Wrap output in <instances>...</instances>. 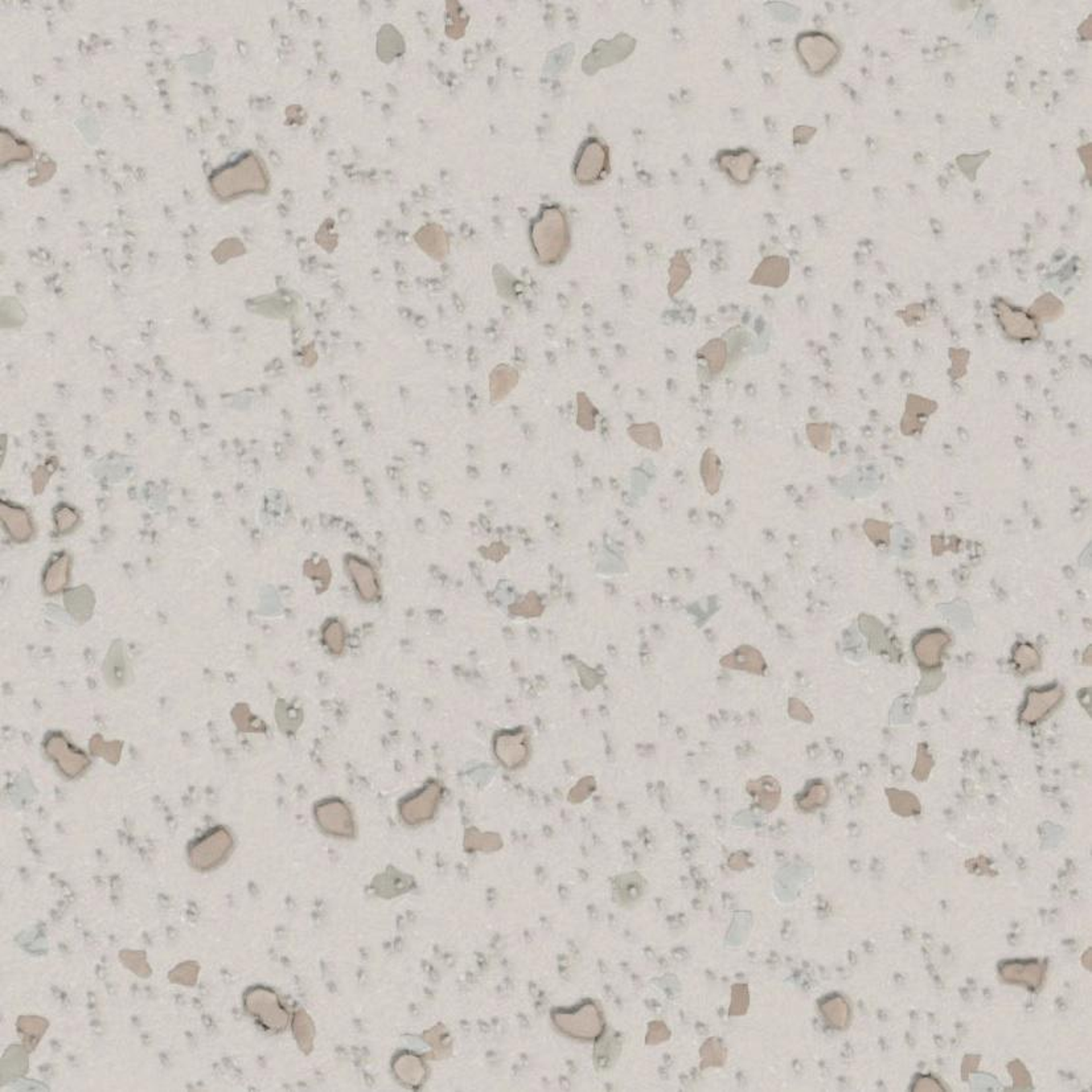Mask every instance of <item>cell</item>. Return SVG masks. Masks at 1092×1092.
I'll use <instances>...</instances> for the list:
<instances>
[{
    "label": "cell",
    "instance_id": "f546056e",
    "mask_svg": "<svg viewBox=\"0 0 1092 1092\" xmlns=\"http://www.w3.org/2000/svg\"><path fill=\"white\" fill-rule=\"evenodd\" d=\"M55 520H56L57 530L60 534H67V532L75 530L76 526L79 524L80 517L79 513L75 509H72L67 505H61V507L57 508Z\"/></svg>",
    "mask_w": 1092,
    "mask_h": 1092
},
{
    "label": "cell",
    "instance_id": "52a82bcc",
    "mask_svg": "<svg viewBox=\"0 0 1092 1092\" xmlns=\"http://www.w3.org/2000/svg\"><path fill=\"white\" fill-rule=\"evenodd\" d=\"M45 751L67 778H77L89 766L85 754L75 749L61 734H52L45 741Z\"/></svg>",
    "mask_w": 1092,
    "mask_h": 1092
},
{
    "label": "cell",
    "instance_id": "d6a6232c",
    "mask_svg": "<svg viewBox=\"0 0 1092 1092\" xmlns=\"http://www.w3.org/2000/svg\"><path fill=\"white\" fill-rule=\"evenodd\" d=\"M688 276H689L688 264H686L684 260H681L680 256H677L675 261H673V264H672L671 291H679L680 288L684 284V280L688 278Z\"/></svg>",
    "mask_w": 1092,
    "mask_h": 1092
},
{
    "label": "cell",
    "instance_id": "d590c367",
    "mask_svg": "<svg viewBox=\"0 0 1092 1092\" xmlns=\"http://www.w3.org/2000/svg\"><path fill=\"white\" fill-rule=\"evenodd\" d=\"M307 565H309V563H307ZM306 573L309 577L313 578V579L329 582V571L325 563H311L309 567L306 566Z\"/></svg>",
    "mask_w": 1092,
    "mask_h": 1092
},
{
    "label": "cell",
    "instance_id": "d4e9b609",
    "mask_svg": "<svg viewBox=\"0 0 1092 1092\" xmlns=\"http://www.w3.org/2000/svg\"><path fill=\"white\" fill-rule=\"evenodd\" d=\"M1013 663L1021 672L1032 671L1040 665V653L1029 643L1018 644L1014 649Z\"/></svg>",
    "mask_w": 1092,
    "mask_h": 1092
},
{
    "label": "cell",
    "instance_id": "83f0119b",
    "mask_svg": "<svg viewBox=\"0 0 1092 1092\" xmlns=\"http://www.w3.org/2000/svg\"><path fill=\"white\" fill-rule=\"evenodd\" d=\"M121 962L126 968L137 973L141 977H149L151 975V968L145 960V954L142 951H122L121 952Z\"/></svg>",
    "mask_w": 1092,
    "mask_h": 1092
},
{
    "label": "cell",
    "instance_id": "f1b7e54d",
    "mask_svg": "<svg viewBox=\"0 0 1092 1092\" xmlns=\"http://www.w3.org/2000/svg\"><path fill=\"white\" fill-rule=\"evenodd\" d=\"M198 976V964L194 962H186L176 967L170 973V980L172 983L183 985H194Z\"/></svg>",
    "mask_w": 1092,
    "mask_h": 1092
},
{
    "label": "cell",
    "instance_id": "6da1fadb",
    "mask_svg": "<svg viewBox=\"0 0 1092 1092\" xmlns=\"http://www.w3.org/2000/svg\"><path fill=\"white\" fill-rule=\"evenodd\" d=\"M566 217L556 207L545 208L532 227V243L537 257L544 264H556L569 247Z\"/></svg>",
    "mask_w": 1092,
    "mask_h": 1092
},
{
    "label": "cell",
    "instance_id": "5b68a950",
    "mask_svg": "<svg viewBox=\"0 0 1092 1092\" xmlns=\"http://www.w3.org/2000/svg\"><path fill=\"white\" fill-rule=\"evenodd\" d=\"M553 1021L561 1032L578 1040H594L603 1029V1020L595 1004L585 1003L575 1010H559Z\"/></svg>",
    "mask_w": 1092,
    "mask_h": 1092
},
{
    "label": "cell",
    "instance_id": "cb8c5ba5",
    "mask_svg": "<svg viewBox=\"0 0 1092 1092\" xmlns=\"http://www.w3.org/2000/svg\"><path fill=\"white\" fill-rule=\"evenodd\" d=\"M887 796H889L891 809L901 816H914V815L921 812V804L918 802V799L910 792L891 790L887 792Z\"/></svg>",
    "mask_w": 1092,
    "mask_h": 1092
},
{
    "label": "cell",
    "instance_id": "8d00e7d4",
    "mask_svg": "<svg viewBox=\"0 0 1092 1092\" xmlns=\"http://www.w3.org/2000/svg\"><path fill=\"white\" fill-rule=\"evenodd\" d=\"M36 474L39 475V477L36 476V475H34V481H38L39 479V485L38 489H35V491H36V493H38V491L39 493H40V491H43V489H44L45 485H47V481H48L49 476L48 474L45 472L44 468H43V467H40V468H39V470L36 471Z\"/></svg>",
    "mask_w": 1092,
    "mask_h": 1092
},
{
    "label": "cell",
    "instance_id": "d6986e66",
    "mask_svg": "<svg viewBox=\"0 0 1092 1092\" xmlns=\"http://www.w3.org/2000/svg\"><path fill=\"white\" fill-rule=\"evenodd\" d=\"M788 276V264L784 258L770 257L766 258L762 262L757 272L754 274V284H766V286H780L784 284Z\"/></svg>",
    "mask_w": 1092,
    "mask_h": 1092
},
{
    "label": "cell",
    "instance_id": "277c9868",
    "mask_svg": "<svg viewBox=\"0 0 1092 1092\" xmlns=\"http://www.w3.org/2000/svg\"><path fill=\"white\" fill-rule=\"evenodd\" d=\"M233 848V839L225 828H215L190 846V864L198 872H208L221 865Z\"/></svg>",
    "mask_w": 1092,
    "mask_h": 1092
},
{
    "label": "cell",
    "instance_id": "484cf974",
    "mask_svg": "<svg viewBox=\"0 0 1092 1092\" xmlns=\"http://www.w3.org/2000/svg\"><path fill=\"white\" fill-rule=\"evenodd\" d=\"M90 750L92 753L98 757H102L110 763H117L120 761L121 753H122V742L114 741V742H104L101 735H94L90 741Z\"/></svg>",
    "mask_w": 1092,
    "mask_h": 1092
},
{
    "label": "cell",
    "instance_id": "ac0fdd59",
    "mask_svg": "<svg viewBox=\"0 0 1092 1092\" xmlns=\"http://www.w3.org/2000/svg\"><path fill=\"white\" fill-rule=\"evenodd\" d=\"M69 573H71V557L67 554H60L49 563L43 578L44 590L48 594H57L63 591V587L67 585L69 581Z\"/></svg>",
    "mask_w": 1092,
    "mask_h": 1092
},
{
    "label": "cell",
    "instance_id": "ba28073f",
    "mask_svg": "<svg viewBox=\"0 0 1092 1092\" xmlns=\"http://www.w3.org/2000/svg\"><path fill=\"white\" fill-rule=\"evenodd\" d=\"M799 55L811 72L824 71L835 59L836 45L823 35H805L799 39Z\"/></svg>",
    "mask_w": 1092,
    "mask_h": 1092
},
{
    "label": "cell",
    "instance_id": "44dd1931",
    "mask_svg": "<svg viewBox=\"0 0 1092 1092\" xmlns=\"http://www.w3.org/2000/svg\"><path fill=\"white\" fill-rule=\"evenodd\" d=\"M48 1028V1022L40 1017H20L18 1022V1030L22 1037L24 1048L30 1053L36 1048L39 1041L42 1038L45 1030Z\"/></svg>",
    "mask_w": 1092,
    "mask_h": 1092
},
{
    "label": "cell",
    "instance_id": "836d02e7",
    "mask_svg": "<svg viewBox=\"0 0 1092 1092\" xmlns=\"http://www.w3.org/2000/svg\"><path fill=\"white\" fill-rule=\"evenodd\" d=\"M932 766H934V763H932L931 755H930V753L925 749V746H922L921 750L918 751L917 763H915V768H914V776H915L917 779L925 780L926 778H927L928 774H930V771H931Z\"/></svg>",
    "mask_w": 1092,
    "mask_h": 1092
},
{
    "label": "cell",
    "instance_id": "3957f363",
    "mask_svg": "<svg viewBox=\"0 0 1092 1092\" xmlns=\"http://www.w3.org/2000/svg\"><path fill=\"white\" fill-rule=\"evenodd\" d=\"M243 1003L247 1013L268 1032L280 1033L286 1029L288 1013L282 1007L276 992L262 987L249 989L245 993Z\"/></svg>",
    "mask_w": 1092,
    "mask_h": 1092
},
{
    "label": "cell",
    "instance_id": "4fadbf2b",
    "mask_svg": "<svg viewBox=\"0 0 1092 1092\" xmlns=\"http://www.w3.org/2000/svg\"><path fill=\"white\" fill-rule=\"evenodd\" d=\"M1000 973L1004 980L1013 984H1024L1030 989L1040 988L1045 977V967L1042 963L1032 962H1014L1004 963Z\"/></svg>",
    "mask_w": 1092,
    "mask_h": 1092
},
{
    "label": "cell",
    "instance_id": "2e32d148",
    "mask_svg": "<svg viewBox=\"0 0 1092 1092\" xmlns=\"http://www.w3.org/2000/svg\"><path fill=\"white\" fill-rule=\"evenodd\" d=\"M0 517H2L4 528L7 530L8 534L18 542H26V541L30 540L31 537L34 536L32 521H31L28 513L22 508L2 503Z\"/></svg>",
    "mask_w": 1092,
    "mask_h": 1092
},
{
    "label": "cell",
    "instance_id": "1f68e13d",
    "mask_svg": "<svg viewBox=\"0 0 1092 1092\" xmlns=\"http://www.w3.org/2000/svg\"><path fill=\"white\" fill-rule=\"evenodd\" d=\"M233 718H235V722L237 723V726L241 730L260 731V726H257V718L252 717L249 709L245 705L235 706V710H233Z\"/></svg>",
    "mask_w": 1092,
    "mask_h": 1092
},
{
    "label": "cell",
    "instance_id": "5bb4252c",
    "mask_svg": "<svg viewBox=\"0 0 1092 1092\" xmlns=\"http://www.w3.org/2000/svg\"><path fill=\"white\" fill-rule=\"evenodd\" d=\"M948 641L950 639L943 631H930L922 635L914 647L918 661L926 668L939 665Z\"/></svg>",
    "mask_w": 1092,
    "mask_h": 1092
},
{
    "label": "cell",
    "instance_id": "8992f818",
    "mask_svg": "<svg viewBox=\"0 0 1092 1092\" xmlns=\"http://www.w3.org/2000/svg\"><path fill=\"white\" fill-rule=\"evenodd\" d=\"M608 168V149L597 139H590L582 147L575 163V174L578 183L590 186L603 178Z\"/></svg>",
    "mask_w": 1092,
    "mask_h": 1092
},
{
    "label": "cell",
    "instance_id": "603a6c76",
    "mask_svg": "<svg viewBox=\"0 0 1092 1092\" xmlns=\"http://www.w3.org/2000/svg\"><path fill=\"white\" fill-rule=\"evenodd\" d=\"M65 603L72 616L84 620L89 616L93 608V595L86 587L72 590L71 593L65 595Z\"/></svg>",
    "mask_w": 1092,
    "mask_h": 1092
},
{
    "label": "cell",
    "instance_id": "8fae6325",
    "mask_svg": "<svg viewBox=\"0 0 1092 1092\" xmlns=\"http://www.w3.org/2000/svg\"><path fill=\"white\" fill-rule=\"evenodd\" d=\"M1063 690L1058 686L1045 690H1033L1026 698L1025 706L1022 709L1021 720L1028 723H1036L1044 720L1049 713L1053 712L1063 700Z\"/></svg>",
    "mask_w": 1092,
    "mask_h": 1092
},
{
    "label": "cell",
    "instance_id": "ffe728a7",
    "mask_svg": "<svg viewBox=\"0 0 1092 1092\" xmlns=\"http://www.w3.org/2000/svg\"><path fill=\"white\" fill-rule=\"evenodd\" d=\"M821 1012L828 1024L835 1029H845L850 1022V1007L846 1000L835 996L821 1004Z\"/></svg>",
    "mask_w": 1092,
    "mask_h": 1092
},
{
    "label": "cell",
    "instance_id": "7a4b0ae2",
    "mask_svg": "<svg viewBox=\"0 0 1092 1092\" xmlns=\"http://www.w3.org/2000/svg\"><path fill=\"white\" fill-rule=\"evenodd\" d=\"M268 186L266 174L254 155H247L225 167L212 178V188L221 198H235L247 192H261Z\"/></svg>",
    "mask_w": 1092,
    "mask_h": 1092
},
{
    "label": "cell",
    "instance_id": "4dcf8cb0",
    "mask_svg": "<svg viewBox=\"0 0 1092 1092\" xmlns=\"http://www.w3.org/2000/svg\"><path fill=\"white\" fill-rule=\"evenodd\" d=\"M829 798V791L823 783L815 784L811 788L807 796L803 799L802 807L804 809H813L824 804Z\"/></svg>",
    "mask_w": 1092,
    "mask_h": 1092
},
{
    "label": "cell",
    "instance_id": "9c48e42d",
    "mask_svg": "<svg viewBox=\"0 0 1092 1092\" xmlns=\"http://www.w3.org/2000/svg\"><path fill=\"white\" fill-rule=\"evenodd\" d=\"M497 759L508 768L521 766L530 754L528 739L522 731H503L495 738Z\"/></svg>",
    "mask_w": 1092,
    "mask_h": 1092
},
{
    "label": "cell",
    "instance_id": "e0dca14e",
    "mask_svg": "<svg viewBox=\"0 0 1092 1092\" xmlns=\"http://www.w3.org/2000/svg\"><path fill=\"white\" fill-rule=\"evenodd\" d=\"M721 168L737 183L746 184L751 179L757 159L749 151L723 153L718 157Z\"/></svg>",
    "mask_w": 1092,
    "mask_h": 1092
},
{
    "label": "cell",
    "instance_id": "7c38bea8",
    "mask_svg": "<svg viewBox=\"0 0 1092 1092\" xmlns=\"http://www.w3.org/2000/svg\"><path fill=\"white\" fill-rule=\"evenodd\" d=\"M440 784L430 783L419 794L409 799L403 805V817L407 823H421L433 816L436 805L440 802Z\"/></svg>",
    "mask_w": 1092,
    "mask_h": 1092
},
{
    "label": "cell",
    "instance_id": "30bf717a",
    "mask_svg": "<svg viewBox=\"0 0 1092 1092\" xmlns=\"http://www.w3.org/2000/svg\"><path fill=\"white\" fill-rule=\"evenodd\" d=\"M317 819L321 827L329 833L350 836L354 831L350 809L340 800H329L317 805Z\"/></svg>",
    "mask_w": 1092,
    "mask_h": 1092
},
{
    "label": "cell",
    "instance_id": "7402d4cb",
    "mask_svg": "<svg viewBox=\"0 0 1092 1092\" xmlns=\"http://www.w3.org/2000/svg\"><path fill=\"white\" fill-rule=\"evenodd\" d=\"M395 1073L403 1079V1083L415 1086L421 1083L425 1075V1069L417 1057L403 1055L395 1062Z\"/></svg>",
    "mask_w": 1092,
    "mask_h": 1092
},
{
    "label": "cell",
    "instance_id": "4316f807",
    "mask_svg": "<svg viewBox=\"0 0 1092 1092\" xmlns=\"http://www.w3.org/2000/svg\"><path fill=\"white\" fill-rule=\"evenodd\" d=\"M323 641L329 652L339 655L346 644V632L339 622L327 623L323 631Z\"/></svg>",
    "mask_w": 1092,
    "mask_h": 1092
},
{
    "label": "cell",
    "instance_id": "9a60e30c",
    "mask_svg": "<svg viewBox=\"0 0 1092 1092\" xmlns=\"http://www.w3.org/2000/svg\"><path fill=\"white\" fill-rule=\"evenodd\" d=\"M347 566L350 578L354 579V586H356L362 599L366 600V602L376 600L378 594H380V585H378V579H377L376 573L373 571L372 567L362 559L354 558V557H350L348 559Z\"/></svg>",
    "mask_w": 1092,
    "mask_h": 1092
},
{
    "label": "cell",
    "instance_id": "e575fe53",
    "mask_svg": "<svg viewBox=\"0 0 1092 1092\" xmlns=\"http://www.w3.org/2000/svg\"><path fill=\"white\" fill-rule=\"evenodd\" d=\"M1010 1073H1012V1077H1013L1014 1085H1016V1087H1020V1089H1025V1087H1029L1030 1086L1029 1073L1026 1071L1025 1067L1022 1066L1021 1063L1018 1062L1010 1063Z\"/></svg>",
    "mask_w": 1092,
    "mask_h": 1092
}]
</instances>
